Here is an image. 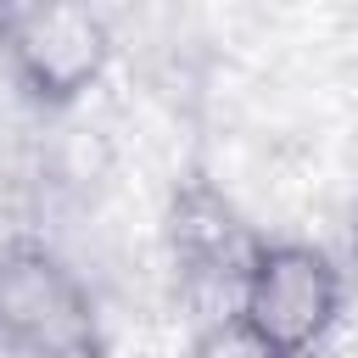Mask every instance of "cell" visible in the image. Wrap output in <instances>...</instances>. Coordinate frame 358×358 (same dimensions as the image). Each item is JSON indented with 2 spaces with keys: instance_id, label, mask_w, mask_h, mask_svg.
<instances>
[{
  "instance_id": "5b68a950",
  "label": "cell",
  "mask_w": 358,
  "mask_h": 358,
  "mask_svg": "<svg viewBox=\"0 0 358 358\" xmlns=\"http://www.w3.org/2000/svg\"><path fill=\"white\" fill-rule=\"evenodd\" d=\"M185 358H285L268 336H257L241 313H224V319H207L196 324L190 336V352Z\"/></svg>"
},
{
  "instance_id": "3957f363",
  "label": "cell",
  "mask_w": 358,
  "mask_h": 358,
  "mask_svg": "<svg viewBox=\"0 0 358 358\" xmlns=\"http://www.w3.org/2000/svg\"><path fill=\"white\" fill-rule=\"evenodd\" d=\"M235 313L285 358H313L347 313V268L302 235H263Z\"/></svg>"
},
{
  "instance_id": "6da1fadb",
  "label": "cell",
  "mask_w": 358,
  "mask_h": 358,
  "mask_svg": "<svg viewBox=\"0 0 358 358\" xmlns=\"http://www.w3.org/2000/svg\"><path fill=\"white\" fill-rule=\"evenodd\" d=\"M0 352L6 358H101L106 324L78 263L45 235L0 241Z\"/></svg>"
},
{
  "instance_id": "277c9868",
  "label": "cell",
  "mask_w": 358,
  "mask_h": 358,
  "mask_svg": "<svg viewBox=\"0 0 358 358\" xmlns=\"http://www.w3.org/2000/svg\"><path fill=\"white\" fill-rule=\"evenodd\" d=\"M162 246H168V268H173L185 302L207 324V319L235 313L246 268L263 246V229H252V218L235 207V196L224 185H213L207 173H190L168 196Z\"/></svg>"
},
{
  "instance_id": "7a4b0ae2",
  "label": "cell",
  "mask_w": 358,
  "mask_h": 358,
  "mask_svg": "<svg viewBox=\"0 0 358 358\" xmlns=\"http://www.w3.org/2000/svg\"><path fill=\"white\" fill-rule=\"evenodd\" d=\"M117 39L95 6H0V73L39 112L78 106L112 67Z\"/></svg>"
}]
</instances>
